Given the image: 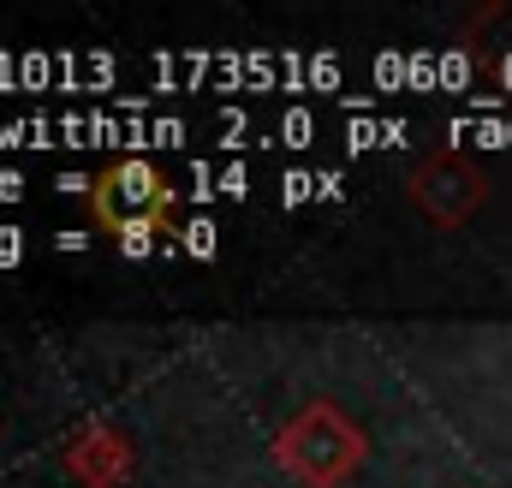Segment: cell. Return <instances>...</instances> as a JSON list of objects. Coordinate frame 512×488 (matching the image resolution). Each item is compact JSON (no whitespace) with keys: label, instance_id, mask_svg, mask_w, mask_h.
I'll return each instance as SVG.
<instances>
[{"label":"cell","instance_id":"obj_2","mask_svg":"<svg viewBox=\"0 0 512 488\" xmlns=\"http://www.w3.org/2000/svg\"><path fill=\"white\" fill-rule=\"evenodd\" d=\"M185 244H191V256H215V227H185Z\"/></svg>","mask_w":512,"mask_h":488},{"label":"cell","instance_id":"obj_1","mask_svg":"<svg viewBox=\"0 0 512 488\" xmlns=\"http://www.w3.org/2000/svg\"><path fill=\"white\" fill-rule=\"evenodd\" d=\"M173 209H179L173 179L143 155H120L90 179V215L120 239L126 256H149L155 239L173 227Z\"/></svg>","mask_w":512,"mask_h":488}]
</instances>
